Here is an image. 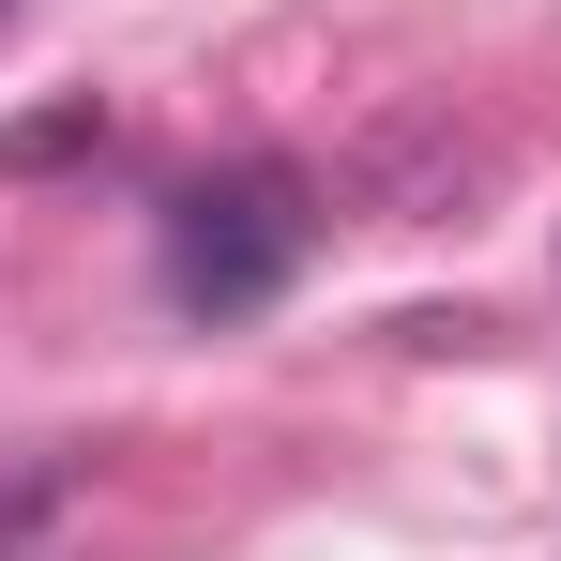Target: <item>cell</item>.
<instances>
[{
    "mask_svg": "<svg viewBox=\"0 0 561 561\" xmlns=\"http://www.w3.org/2000/svg\"><path fill=\"white\" fill-rule=\"evenodd\" d=\"M304 243H319V183L259 152V168L183 183V213H168V288H183L197 319H259V304L304 274Z\"/></svg>",
    "mask_w": 561,
    "mask_h": 561,
    "instance_id": "6da1fadb",
    "label": "cell"
},
{
    "mask_svg": "<svg viewBox=\"0 0 561 561\" xmlns=\"http://www.w3.org/2000/svg\"><path fill=\"white\" fill-rule=\"evenodd\" d=\"M77 152H106V106H31V122H0V183H31V168H77Z\"/></svg>",
    "mask_w": 561,
    "mask_h": 561,
    "instance_id": "7a4b0ae2",
    "label": "cell"
},
{
    "mask_svg": "<svg viewBox=\"0 0 561 561\" xmlns=\"http://www.w3.org/2000/svg\"><path fill=\"white\" fill-rule=\"evenodd\" d=\"M0 15H15V0H0Z\"/></svg>",
    "mask_w": 561,
    "mask_h": 561,
    "instance_id": "3957f363",
    "label": "cell"
}]
</instances>
